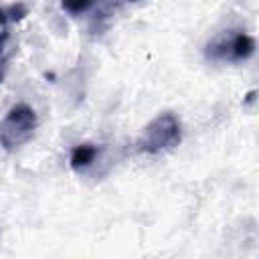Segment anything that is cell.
<instances>
[{"label":"cell","mask_w":259,"mask_h":259,"mask_svg":"<svg viewBox=\"0 0 259 259\" xmlns=\"http://www.w3.org/2000/svg\"><path fill=\"white\" fill-rule=\"evenodd\" d=\"M38 125L36 111L26 103H16L0 121V146L8 152L24 146Z\"/></svg>","instance_id":"obj_1"},{"label":"cell","mask_w":259,"mask_h":259,"mask_svg":"<svg viewBox=\"0 0 259 259\" xmlns=\"http://www.w3.org/2000/svg\"><path fill=\"white\" fill-rule=\"evenodd\" d=\"M180 140H182L180 119L174 113L164 111V113L156 115L144 127V134L138 140V150H142L146 154H158V152H164V150L178 146Z\"/></svg>","instance_id":"obj_2"},{"label":"cell","mask_w":259,"mask_h":259,"mask_svg":"<svg viewBox=\"0 0 259 259\" xmlns=\"http://www.w3.org/2000/svg\"><path fill=\"white\" fill-rule=\"evenodd\" d=\"M255 53V38L245 30H223L204 49L208 61L214 63H241Z\"/></svg>","instance_id":"obj_3"},{"label":"cell","mask_w":259,"mask_h":259,"mask_svg":"<svg viewBox=\"0 0 259 259\" xmlns=\"http://www.w3.org/2000/svg\"><path fill=\"white\" fill-rule=\"evenodd\" d=\"M101 148L95 146V144H77L73 150H71V158H69V164L75 172H85L99 156Z\"/></svg>","instance_id":"obj_4"},{"label":"cell","mask_w":259,"mask_h":259,"mask_svg":"<svg viewBox=\"0 0 259 259\" xmlns=\"http://www.w3.org/2000/svg\"><path fill=\"white\" fill-rule=\"evenodd\" d=\"M26 6L22 2H16V4H10V6H0V24L2 26H8L10 22H18L26 16Z\"/></svg>","instance_id":"obj_5"},{"label":"cell","mask_w":259,"mask_h":259,"mask_svg":"<svg viewBox=\"0 0 259 259\" xmlns=\"http://www.w3.org/2000/svg\"><path fill=\"white\" fill-rule=\"evenodd\" d=\"M93 4H95V0H61L63 10L69 12V14H73V16H79V14L89 12Z\"/></svg>","instance_id":"obj_6"},{"label":"cell","mask_w":259,"mask_h":259,"mask_svg":"<svg viewBox=\"0 0 259 259\" xmlns=\"http://www.w3.org/2000/svg\"><path fill=\"white\" fill-rule=\"evenodd\" d=\"M8 40H10V30H8V26H2V32H0V83L4 79V63H6Z\"/></svg>","instance_id":"obj_7"},{"label":"cell","mask_w":259,"mask_h":259,"mask_svg":"<svg viewBox=\"0 0 259 259\" xmlns=\"http://www.w3.org/2000/svg\"><path fill=\"white\" fill-rule=\"evenodd\" d=\"M127 2H138V0H127Z\"/></svg>","instance_id":"obj_8"}]
</instances>
